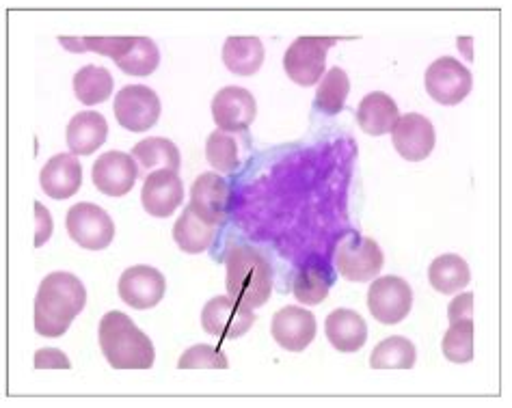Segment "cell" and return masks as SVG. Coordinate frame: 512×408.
Returning <instances> with one entry per match:
<instances>
[{"instance_id":"obj_27","label":"cell","mask_w":512,"mask_h":408,"mask_svg":"<svg viewBox=\"0 0 512 408\" xmlns=\"http://www.w3.org/2000/svg\"><path fill=\"white\" fill-rule=\"evenodd\" d=\"M333 277L327 266L320 264H307L303 266L294 277L292 292L296 296V301L301 305H320L322 301H327L329 290H331Z\"/></svg>"},{"instance_id":"obj_30","label":"cell","mask_w":512,"mask_h":408,"mask_svg":"<svg viewBox=\"0 0 512 408\" xmlns=\"http://www.w3.org/2000/svg\"><path fill=\"white\" fill-rule=\"evenodd\" d=\"M417 361V350L407 337H387L372 350V370H411Z\"/></svg>"},{"instance_id":"obj_20","label":"cell","mask_w":512,"mask_h":408,"mask_svg":"<svg viewBox=\"0 0 512 408\" xmlns=\"http://www.w3.org/2000/svg\"><path fill=\"white\" fill-rule=\"evenodd\" d=\"M106 136H109V124H106L104 115L96 111H83L74 115L65 130L67 147L76 156H91L93 152H98Z\"/></svg>"},{"instance_id":"obj_6","label":"cell","mask_w":512,"mask_h":408,"mask_svg":"<svg viewBox=\"0 0 512 408\" xmlns=\"http://www.w3.org/2000/svg\"><path fill=\"white\" fill-rule=\"evenodd\" d=\"M383 264L385 255L379 247V242H374L366 236H359L355 231L346 234L338 244V251H335V266H338L340 275L346 281H372L374 277H379Z\"/></svg>"},{"instance_id":"obj_23","label":"cell","mask_w":512,"mask_h":408,"mask_svg":"<svg viewBox=\"0 0 512 408\" xmlns=\"http://www.w3.org/2000/svg\"><path fill=\"white\" fill-rule=\"evenodd\" d=\"M223 63L236 76H253L264 63V44L260 37H227L223 46Z\"/></svg>"},{"instance_id":"obj_19","label":"cell","mask_w":512,"mask_h":408,"mask_svg":"<svg viewBox=\"0 0 512 408\" xmlns=\"http://www.w3.org/2000/svg\"><path fill=\"white\" fill-rule=\"evenodd\" d=\"M39 184L44 193L52 199H70L74 197L80 184H83V167L76 154H59L52 156L42 173H39Z\"/></svg>"},{"instance_id":"obj_16","label":"cell","mask_w":512,"mask_h":408,"mask_svg":"<svg viewBox=\"0 0 512 408\" xmlns=\"http://www.w3.org/2000/svg\"><path fill=\"white\" fill-rule=\"evenodd\" d=\"M258 115L253 93L242 87H223L212 98V117L225 132H245Z\"/></svg>"},{"instance_id":"obj_12","label":"cell","mask_w":512,"mask_h":408,"mask_svg":"<svg viewBox=\"0 0 512 408\" xmlns=\"http://www.w3.org/2000/svg\"><path fill=\"white\" fill-rule=\"evenodd\" d=\"M119 296L121 301L130 305L132 309H152L156 307L167 292V279L163 272L152 266H132L124 270V275L119 277Z\"/></svg>"},{"instance_id":"obj_22","label":"cell","mask_w":512,"mask_h":408,"mask_svg":"<svg viewBox=\"0 0 512 408\" xmlns=\"http://www.w3.org/2000/svg\"><path fill=\"white\" fill-rule=\"evenodd\" d=\"M398 119H400L398 104L394 102V98H389V95L383 91L368 93L366 98L359 102V108H357L359 128L370 136L389 134L396 128Z\"/></svg>"},{"instance_id":"obj_13","label":"cell","mask_w":512,"mask_h":408,"mask_svg":"<svg viewBox=\"0 0 512 408\" xmlns=\"http://www.w3.org/2000/svg\"><path fill=\"white\" fill-rule=\"evenodd\" d=\"M91 178L102 195L124 197L132 190L134 182L141 178V171L132 154L113 149V152H106L96 160Z\"/></svg>"},{"instance_id":"obj_25","label":"cell","mask_w":512,"mask_h":408,"mask_svg":"<svg viewBox=\"0 0 512 408\" xmlns=\"http://www.w3.org/2000/svg\"><path fill=\"white\" fill-rule=\"evenodd\" d=\"M132 156L137 160L141 175H150L156 169L180 171L182 167L180 149L169 139H163V136H154V139L137 143L132 147Z\"/></svg>"},{"instance_id":"obj_10","label":"cell","mask_w":512,"mask_h":408,"mask_svg":"<svg viewBox=\"0 0 512 408\" xmlns=\"http://www.w3.org/2000/svg\"><path fill=\"white\" fill-rule=\"evenodd\" d=\"M413 290L400 277H379L374 279L368 290V309L381 324H398L411 314Z\"/></svg>"},{"instance_id":"obj_3","label":"cell","mask_w":512,"mask_h":408,"mask_svg":"<svg viewBox=\"0 0 512 408\" xmlns=\"http://www.w3.org/2000/svg\"><path fill=\"white\" fill-rule=\"evenodd\" d=\"M70 52H98L128 76H150L160 65V50L150 37H59Z\"/></svg>"},{"instance_id":"obj_14","label":"cell","mask_w":512,"mask_h":408,"mask_svg":"<svg viewBox=\"0 0 512 408\" xmlns=\"http://www.w3.org/2000/svg\"><path fill=\"white\" fill-rule=\"evenodd\" d=\"M184 201V184L178 171L171 169H156L150 175H145L141 203L147 214L156 219H167Z\"/></svg>"},{"instance_id":"obj_4","label":"cell","mask_w":512,"mask_h":408,"mask_svg":"<svg viewBox=\"0 0 512 408\" xmlns=\"http://www.w3.org/2000/svg\"><path fill=\"white\" fill-rule=\"evenodd\" d=\"M227 292L251 309L266 305L273 294V268L266 257L247 244L232 247L225 255Z\"/></svg>"},{"instance_id":"obj_5","label":"cell","mask_w":512,"mask_h":408,"mask_svg":"<svg viewBox=\"0 0 512 408\" xmlns=\"http://www.w3.org/2000/svg\"><path fill=\"white\" fill-rule=\"evenodd\" d=\"M340 42V37H309L294 39L284 54V70L299 87H314L325 76L327 52Z\"/></svg>"},{"instance_id":"obj_31","label":"cell","mask_w":512,"mask_h":408,"mask_svg":"<svg viewBox=\"0 0 512 408\" xmlns=\"http://www.w3.org/2000/svg\"><path fill=\"white\" fill-rule=\"evenodd\" d=\"M443 357L452 363H469L474 359V318L450 322V329L443 335Z\"/></svg>"},{"instance_id":"obj_11","label":"cell","mask_w":512,"mask_h":408,"mask_svg":"<svg viewBox=\"0 0 512 408\" xmlns=\"http://www.w3.org/2000/svg\"><path fill=\"white\" fill-rule=\"evenodd\" d=\"M113 111L121 128L145 132L156 126L160 117V98L150 87L130 85L115 95Z\"/></svg>"},{"instance_id":"obj_21","label":"cell","mask_w":512,"mask_h":408,"mask_svg":"<svg viewBox=\"0 0 512 408\" xmlns=\"http://www.w3.org/2000/svg\"><path fill=\"white\" fill-rule=\"evenodd\" d=\"M331 346L340 352H357L368 342V324L353 309H335L325 320Z\"/></svg>"},{"instance_id":"obj_17","label":"cell","mask_w":512,"mask_h":408,"mask_svg":"<svg viewBox=\"0 0 512 408\" xmlns=\"http://www.w3.org/2000/svg\"><path fill=\"white\" fill-rule=\"evenodd\" d=\"M316 331L314 314L303 307H284L273 316V339L288 352H303L314 342Z\"/></svg>"},{"instance_id":"obj_24","label":"cell","mask_w":512,"mask_h":408,"mask_svg":"<svg viewBox=\"0 0 512 408\" xmlns=\"http://www.w3.org/2000/svg\"><path fill=\"white\" fill-rule=\"evenodd\" d=\"M214 231H217V227L201 219L191 206H186L180 219L173 225V240L184 253L197 255L208 251L214 240Z\"/></svg>"},{"instance_id":"obj_28","label":"cell","mask_w":512,"mask_h":408,"mask_svg":"<svg viewBox=\"0 0 512 408\" xmlns=\"http://www.w3.org/2000/svg\"><path fill=\"white\" fill-rule=\"evenodd\" d=\"M74 93L80 104H102L113 93V76L106 67L85 65L74 74Z\"/></svg>"},{"instance_id":"obj_29","label":"cell","mask_w":512,"mask_h":408,"mask_svg":"<svg viewBox=\"0 0 512 408\" xmlns=\"http://www.w3.org/2000/svg\"><path fill=\"white\" fill-rule=\"evenodd\" d=\"M350 93V80L348 74L342 70V67H331V70L322 76L314 106L316 111L322 115H340L346 106V98Z\"/></svg>"},{"instance_id":"obj_35","label":"cell","mask_w":512,"mask_h":408,"mask_svg":"<svg viewBox=\"0 0 512 408\" xmlns=\"http://www.w3.org/2000/svg\"><path fill=\"white\" fill-rule=\"evenodd\" d=\"M35 216H37V234H35V247H44V244L50 240L52 229H55V223H52L50 212L42 206V203L35 201Z\"/></svg>"},{"instance_id":"obj_36","label":"cell","mask_w":512,"mask_h":408,"mask_svg":"<svg viewBox=\"0 0 512 408\" xmlns=\"http://www.w3.org/2000/svg\"><path fill=\"white\" fill-rule=\"evenodd\" d=\"M467 318H474V294H471V292L458 294L448 307V320L450 322L467 320Z\"/></svg>"},{"instance_id":"obj_1","label":"cell","mask_w":512,"mask_h":408,"mask_svg":"<svg viewBox=\"0 0 512 408\" xmlns=\"http://www.w3.org/2000/svg\"><path fill=\"white\" fill-rule=\"evenodd\" d=\"M87 305V290L72 272H52L35 296V331L42 337H61Z\"/></svg>"},{"instance_id":"obj_32","label":"cell","mask_w":512,"mask_h":408,"mask_svg":"<svg viewBox=\"0 0 512 408\" xmlns=\"http://www.w3.org/2000/svg\"><path fill=\"white\" fill-rule=\"evenodd\" d=\"M206 158L219 173H232L238 167V145L232 132L214 130L206 141Z\"/></svg>"},{"instance_id":"obj_7","label":"cell","mask_w":512,"mask_h":408,"mask_svg":"<svg viewBox=\"0 0 512 408\" xmlns=\"http://www.w3.org/2000/svg\"><path fill=\"white\" fill-rule=\"evenodd\" d=\"M65 227L70 238L89 251H102L115 238V223L96 203H76L65 216Z\"/></svg>"},{"instance_id":"obj_2","label":"cell","mask_w":512,"mask_h":408,"mask_svg":"<svg viewBox=\"0 0 512 408\" xmlns=\"http://www.w3.org/2000/svg\"><path fill=\"white\" fill-rule=\"evenodd\" d=\"M100 348L115 370H150L156 361L152 339L121 311H109L100 320Z\"/></svg>"},{"instance_id":"obj_33","label":"cell","mask_w":512,"mask_h":408,"mask_svg":"<svg viewBox=\"0 0 512 408\" xmlns=\"http://www.w3.org/2000/svg\"><path fill=\"white\" fill-rule=\"evenodd\" d=\"M180 370H227L229 361L219 348L208 346V344H197L188 348L178 361Z\"/></svg>"},{"instance_id":"obj_9","label":"cell","mask_w":512,"mask_h":408,"mask_svg":"<svg viewBox=\"0 0 512 408\" xmlns=\"http://www.w3.org/2000/svg\"><path fill=\"white\" fill-rule=\"evenodd\" d=\"M255 322L253 309L234 296H217L201 311V329L219 339H238L247 335Z\"/></svg>"},{"instance_id":"obj_34","label":"cell","mask_w":512,"mask_h":408,"mask_svg":"<svg viewBox=\"0 0 512 408\" xmlns=\"http://www.w3.org/2000/svg\"><path fill=\"white\" fill-rule=\"evenodd\" d=\"M35 367L37 370H70L72 363L57 348H44L35 352Z\"/></svg>"},{"instance_id":"obj_15","label":"cell","mask_w":512,"mask_h":408,"mask_svg":"<svg viewBox=\"0 0 512 408\" xmlns=\"http://www.w3.org/2000/svg\"><path fill=\"white\" fill-rule=\"evenodd\" d=\"M392 141L396 152L409 162H422L433 154L437 134L430 121L420 113L400 115L396 128L392 130Z\"/></svg>"},{"instance_id":"obj_18","label":"cell","mask_w":512,"mask_h":408,"mask_svg":"<svg viewBox=\"0 0 512 408\" xmlns=\"http://www.w3.org/2000/svg\"><path fill=\"white\" fill-rule=\"evenodd\" d=\"M188 206L210 225H223L229 208V184L219 173H201L191 186Z\"/></svg>"},{"instance_id":"obj_26","label":"cell","mask_w":512,"mask_h":408,"mask_svg":"<svg viewBox=\"0 0 512 408\" xmlns=\"http://www.w3.org/2000/svg\"><path fill=\"white\" fill-rule=\"evenodd\" d=\"M428 281L441 294H458L471 281V270L461 255H439L428 268Z\"/></svg>"},{"instance_id":"obj_8","label":"cell","mask_w":512,"mask_h":408,"mask_svg":"<svg viewBox=\"0 0 512 408\" xmlns=\"http://www.w3.org/2000/svg\"><path fill=\"white\" fill-rule=\"evenodd\" d=\"M424 85L430 98L443 106L461 104L474 87V78L467 67L454 57H441L430 63L424 76Z\"/></svg>"}]
</instances>
